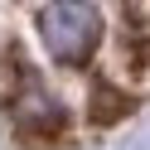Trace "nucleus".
Segmentation results:
<instances>
[{
	"label": "nucleus",
	"mask_w": 150,
	"mask_h": 150,
	"mask_svg": "<svg viewBox=\"0 0 150 150\" xmlns=\"http://www.w3.org/2000/svg\"><path fill=\"white\" fill-rule=\"evenodd\" d=\"M34 20H39L44 49H49L58 63H68V68H82V63L92 58V49H97V39H102V15L92 10V5H82V0L39 5Z\"/></svg>",
	"instance_id": "f257e3e1"
},
{
	"label": "nucleus",
	"mask_w": 150,
	"mask_h": 150,
	"mask_svg": "<svg viewBox=\"0 0 150 150\" xmlns=\"http://www.w3.org/2000/svg\"><path fill=\"white\" fill-rule=\"evenodd\" d=\"M126 111H131V97H126V92L107 87V82L92 87V121H97V126H111V121H121Z\"/></svg>",
	"instance_id": "f03ea898"
},
{
	"label": "nucleus",
	"mask_w": 150,
	"mask_h": 150,
	"mask_svg": "<svg viewBox=\"0 0 150 150\" xmlns=\"http://www.w3.org/2000/svg\"><path fill=\"white\" fill-rule=\"evenodd\" d=\"M29 102H34V107L20 111V126L34 131V136H58V131H63V116H58V111H53L44 97H29Z\"/></svg>",
	"instance_id": "7ed1b4c3"
}]
</instances>
